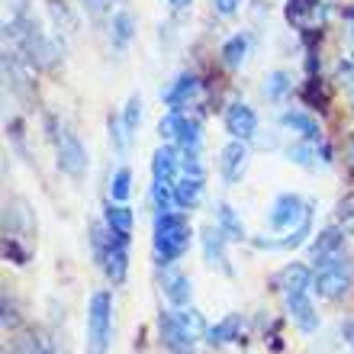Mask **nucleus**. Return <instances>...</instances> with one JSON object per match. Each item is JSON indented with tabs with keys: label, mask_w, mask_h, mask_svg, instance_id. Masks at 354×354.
I'll list each match as a JSON object with an SVG mask.
<instances>
[{
	"label": "nucleus",
	"mask_w": 354,
	"mask_h": 354,
	"mask_svg": "<svg viewBox=\"0 0 354 354\" xmlns=\"http://www.w3.org/2000/svg\"><path fill=\"white\" fill-rule=\"evenodd\" d=\"M190 223H187L184 213H158L155 216V235H151V245H155V258L158 264H174L177 258H184L187 248H190Z\"/></svg>",
	"instance_id": "1"
},
{
	"label": "nucleus",
	"mask_w": 354,
	"mask_h": 354,
	"mask_svg": "<svg viewBox=\"0 0 354 354\" xmlns=\"http://www.w3.org/2000/svg\"><path fill=\"white\" fill-rule=\"evenodd\" d=\"M113 332V299L110 293H93L87 309V354H106Z\"/></svg>",
	"instance_id": "2"
},
{
	"label": "nucleus",
	"mask_w": 354,
	"mask_h": 354,
	"mask_svg": "<svg viewBox=\"0 0 354 354\" xmlns=\"http://www.w3.org/2000/svg\"><path fill=\"white\" fill-rule=\"evenodd\" d=\"M354 283V270H351V261L345 254L342 258H332L326 264H316V280H313V290L319 297L326 299H342L351 290Z\"/></svg>",
	"instance_id": "3"
},
{
	"label": "nucleus",
	"mask_w": 354,
	"mask_h": 354,
	"mask_svg": "<svg viewBox=\"0 0 354 354\" xmlns=\"http://www.w3.org/2000/svg\"><path fill=\"white\" fill-rule=\"evenodd\" d=\"M306 216H309V203H303V196L280 194L277 200L270 203L268 223H270V229H277V232H293Z\"/></svg>",
	"instance_id": "4"
},
{
	"label": "nucleus",
	"mask_w": 354,
	"mask_h": 354,
	"mask_svg": "<svg viewBox=\"0 0 354 354\" xmlns=\"http://www.w3.org/2000/svg\"><path fill=\"white\" fill-rule=\"evenodd\" d=\"M58 171L68 177H84L87 174V149L81 145V139H77L71 129H62V136H58Z\"/></svg>",
	"instance_id": "5"
},
{
	"label": "nucleus",
	"mask_w": 354,
	"mask_h": 354,
	"mask_svg": "<svg viewBox=\"0 0 354 354\" xmlns=\"http://www.w3.org/2000/svg\"><path fill=\"white\" fill-rule=\"evenodd\" d=\"M223 122H225L229 139L248 142V139H254V136H258V113H254L248 103H242V100H235V103H229V106H225Z\"/></svg>",
	"instance_id": "6"
},
{
	"label": "nucleus",
	"mask_w": 354,
	"mask_h": 354,
	"mask_svg": "<svg viewBox=\"0 0 354 354\" xmlns=\"http://www.w3.org/2000/svg\"><path fill=\"white\" fill-rule=\"evenodd\" d=\"M248 168V145L242 139H229L219 149V177L225 184H239Z\"/></svg>",
	"instance_id": "7"
},
{
	"label": "nucleus",
	"mask_w": 354,
	"mask_h": 354,
	"mask_svg": "<svg viewBox=\"0 0 354 354\" xmlns=\"http://www.w3.org/2000/svg\"><path fill=\"white\" fill-rule=\"evenodd\" d=\"M313 280H316V270H309L306 264H287V268H280L274 274V287L290 297V293H306L313 290Z\"/></svg>",
	"instance_id": "8"
},
{
	"label": "nucleus",
	"mask_w": 354,
	"mask_h": 354,
	"mask_svg": "<svg viewBox=\"0 0 354 354\" xmlns=\"http://www.w3.org/2000/svg\"><path fill=\"white\" fill-rule=\"evenodd\" d=\"M283 299H287V313L299 332H306V335L319 332V313H316V306H313V299H309V290L306 293H290V297H283Z\"/></svg>",
	"instance_id": "9"
},
{
	"label": "nucleus",
	"mask_w": 354,
	"mask_h": 354,
	"mask_svg": "<svg viewBox=\"0 0 354 354\" xmlns=\"http://www.w3.org/2000/svg\"><path fill=\"white\" fill-rule=\"evenodd\" d=\"M342 254H345V229H338V225L322 229L313 242V264H326L332 258H342Z\"/></svg>",
	"instance_id": "10"
},
{
	"label": "nucleus",
	"mask_w": 354,
	"mask_h": 354,
	"mask_svg": "<svg viewBox=\"0 0 354 354\" xmlns=\"http://www.w3.org/2000/svg\"><path fill=\"white\" fill-rule=\"evenodd\" d=\"M180 158H184V151H177L174 142H165V145L151 155V177L174 184L177 177H180Z\"/></svg>",
	"instance_id": "11"
},
{
	"label": "nucleus",
	"mask_w": 354,
	"mask_h": 354,
	"mask_svg": "<svg viewBox=\"0 0 354 354\" xmlns=\"http://www.w3.org/2000/svg\"><path fill=\"white\" fill-rule=\"evenodd\" d=\"M196 93H200V77L190 75V71H184V75H177L174 81H171V87L161 93V100H165L168 110H184Z\"/></svg>",
	"instance_id": "12"
},
{
	"label": "nucleus",
	"mask_w": 354,
	"mask_h": 354,
	"mask_svg": "<svg viewBox=\"0 0 354 354\" xmlns=\"http://www.w3.org/2000/svg\"><path fill=\"white\" fill-rule=\"evenodd\" d=\"M158 332H161V345L174 354H184L194 348V338L184 332V326L177 322V313H161L158 316Z\"/></svg>",
	"instance_id": "13"
},
{
	"label": "nucleus",
	"mask_w": 354,
	"mask_h": 354,
	"mask_svg": "<svg viewBox=\"0 0 354 354\" xmlns=\"http://www.w3.org/2000/svg\"><path fill=\"white\" fill-rule=\"evenodd\" d=\"M280 126H283V129H293L299 139L322 145V126H319V120L313 116V113H306V110H287L283 116H280Z\"/></svg>",
	"instance_id": "14"
},
{
	"label": "nucleus",
	"mask_w": 354,
	"mask_h": 354,
	"mask_svg": "<svg viewBox=\"0 0 354 354\" xmlns=\"http://www.w3.org/2000/svg\"><path fill=\"white\" fill-rule=\"evenodd\" d=\"M200 242H203V258L209 268H219L223 274H232V268L225 261V235L219 232V225H206Z\"/></svg>",
	"instance_id": "15"
},
{
	"label": "nucleus",
	"mask_w": 354,
	"mask_h": 354,
	"mask_svg": "<svg viewBox=\"0 0 354 354\" xmlns=\"http://www.w3.org/2000/svg\"><path fill=\"white\" fill-rule=\"evenodd\" d=\"M161 290H165V299H168L174 309L190 306V297H194V283H190V277H187V274H177V270L165 274V280H161Z\"/></svg>",
	"instance_id": "16"
},
{
	"label": "nucleus",
	"mask_w": 354,
	"mask_h": 354,
	"mask_svg": "<svg viewBox=\"0 0 354 354\" xmlns=\"http://www.w3.org/2000/svg\"><path fill=\"white\" fill-rule=\"evenodd\" d=\"M203 196V177H194V174H180L174 180V203L180 209H194Z\"/></svg>",
	"instance_id": "17"
},
{
	"label": "nucleus",
	"mask_w": 354,
	"mask_h": 354,
	"mask_svg": "<svg viewBox=\"0 0 354 354\" xmlns=\"http://www.w3.org/2000/svg\"><path fill=\"white\" fill-rule=\"evenodd\" d=\"M103 225H106L110 232H116V235H132L136 216H132V209L126 203L110 200V203H106V209H103Z\"/></svg>",
	"instance_id": "18"
},
{
	"label": "nucleus",
	"mask_w": 354,
	"mask_h": 354,
	"mask_svg": "<svg viewBox=\"0 0 354 354\" xmlns=\"http://www.w3.org/2000/svg\"><path fill=\"white\" fill-rule=\"evenodd\" d=\"M132 36H136V17H132L129 10H116L110 17V42L113 48H126L132 42Z\"/></svg>",
	"instance_id": "19"
},
{
	"label": "nucleus",
	"mask_w": 354,
	"mask_h": 354,
	"mask_svg": "<svg viewBox=\"0 0 354 354\" xmlns=\"http://www.w3.org/2000/svg\"><path fill=\"white\" fill-rule=\"evenodd\" d=\"M242 328H245V319L239 316V313H232V316L219 319V322L209 328L206 342H209V345H229V342H239V338H242Z\"/></svg>",
	"instance_id": "20"
},
{
	"label": "nucleus",
	"mask_w": 354,
	"mask_h": 354,
	"mask_svg": "<svg viewBox=\"0 0 354 354\" xmlns=\"http://www.w3.org/2000/svg\"><path fill=\"white\" fill-rule=\"evenodd\" d=\"M248 46H252V39L245 36V32H235V36H229L223 42V48H219V58H223L225 68H242V62L248 58Z\"/></svg>",
	"instance_id": "21"
},
{
	"label": "nucleus",
	"mask_w": 354,
	"mask_h": 354,
	"mask_svg": "<svg viewBox=\"0 0 354 354\" xmlns=\"http://www.w3.org/2000/svg\"><path fill=\"white\" fill-rule=\"evenodd\" d=\"M216 225H219V232H223L229 242H242L245 239L242 219H239V213H235L229 203H216Z\"/></svg>",
	"instance_id": "22"
},
{
	"label": "nucleus",
	"mask_w": 354,
	"mask_h": 354,
	"mask_svg": "<svg viewBox=\"0 0 354 354\" xmlns=\"http://www.w3.org/2000/svg\"><path fill=\"white\" fill-rule=\"evenodd\" d=\"M309 232H313V216H306V219H303V223H299L297 229L287 235V239H280V242H274V239H254V245H258V248H270V252H274V248L290 252V248H299V245L306 242Z\"/></svg>",
	"instance_id": "23"
},
{
	"label": "nucleus",
	"mask_w": 354,
	"mask_h": 354,
	"mask_svg": "<svg viewBox=\"0 0 354 354\" xmlns=\"http://www.w3.org/2000/svg\"><path fill=\"white\" fill-rule=\"evenodd\" d=\"M174 313H177V322L184 326V332L194 338V342H200V338L209 335V326H206V319L200 316L194 306H180V309H174Z\"/></svg>",
	"instance_id": "24"
},
{
	"label": "nucleus",
	"mask_w": 354,
	"mask_h": 354,
	"mask_svg": "<svg viewBox=\"0 0 354 354\" xmlns=\"http://www.w3.org/2000/svg\"><path fill=\"white\" fill-rule=\"evenodd\" d=\"M287 158L293 161V165H299V168H306V171H313L319 165V145L316 142H297V145H290L287 149Z\"/></svg>",
	"instance_id": "25"
},
{
	"label": "nucleus",
	"mask_w": 354,
	"mask_h": 354,
	"mask_svg": "<svg viewBox=\"0 0 354 354\" xmlns=\"http://www.w3.org/2000/svg\"><path fill=\"white\" fill-rule=\"evenodd\" d=\"M290 91H293V81H290L287 71H270V75L264 77V93H268V100L280 103Z\"/></svg>",
	"instance_id": "26"
},
{
	"label": "nucleus",
	"mask_w": 354,
	"mask_h": 354,
	"mask_svg": "<svg viewBox=\"0 0 354 354\" xmlns=\"http://www.w3.org/2000/svg\"><path fill=\"white\" fill-rule=\"evenodd\" d=\"M200 142H203V126H200V120H190V116H187L184 129H180V136H177L174 145H180V151H196L200 149Z\"/></svg>",
	"instance_id": "27"
},
{
	"label": "nucleus",
	"mask_w": 354,
	"mask_h": 354,
	"mask_svg": "<svg viewBox=\"0 0 354 354\" xmlns=\"http://www.w3.org/2000/svg\"><path fill=\"white\" fill-rule=\"evenodd\" d=\"M132 194V171L129 168H116L110 177V200L116 203H126Z\"/></svg>",
	"instance_id": "28"
},
{
	"label": "nucleus",
	"mask_w": 354,
	"mask_h": 354,
	"mask_svg": "<svg viewBox=\"0 0 354 354\" xmlns=\"http://www.w3.org/2000/svg\"><path fill=\"white\" fill-rule=\"evenodd\" d=\"M184 113L180 110H168L165 116L158 120V136L165 142H177V136H180V129H184Z\"/></svg>",
	"instance_id": "29"
},
{
	"label": "nucleus",
	"mask_w": 354,
	"mask_h": 354,
	"mask_svg": "<svg viewBox=\"0 0 354 354\" xmlns=\"http://www.w3.org/2000/svg\"><path fill=\"white\" fill-rule=\"evenodd\" d=\"M151 203H155V209L158 213H168V209H174V184H168V180H155L151 184Z\"/></svg>",
	"instance_id": "30"
},
{
	"label": "nucleus",
	"mask_w": 354,
	"mask_h": 354,
	"mask_svg": "<svg viewBox=\"0 0 354 354\" xmlns=\"http://www.w3.org/2000/svg\"><path fill=\"white\" fill-rule=\"evenodd\" d=\"M122 126H126V132L129 136H136V129H139V122H142V97L139 93H132L129 100H126V106H122Z\"/></svg>",
	"instance_id": "31"
},
{
	"label": "nucleus",
	"mask_w": 354,
	"mask_h": 354,
	"mask_svg": "<svg viewBox=\"0 0 354 354\" xmlns=\"http://www.w3.org/2000/svg\"><path fill=\"white\" fill-rule=\"evenodd\" d=\"M110 139H113V149L120 151V155L129 149L132 136L126 132V126H122V116H110Z\"/></svg>",
	"instance_id": "32"
},
{
	"label": "nucleus",
	"mask_w": 354,
	"mask_h": 354,
	"mask_svg": "<svg viewBox=\"0 0 354 354\" xmlns=\"http://www.w3.org/2000/svg\"><path fill=\"white\" fill-rule=\"evenodd\" d=\"M245 0H213V10L219 17H235L239 10H242Z\"/></svg>",
	"instance_id": "33"
},
{
	"label": "nucleus",
	"mask_w": 354,
	"mask_h": 354,
	"mask_svg": "<svg viewBox=\"0 0 354 354\" xmlns=\"http://www.w3.org/2000/svg\"><path fill=\"white\" fill-rule=\"evenodd\" d=\"M338 216H342V223H345V232L348 229H354V200H342Z\"/></svg>",
	"instance_id": "34"
},
{
	"label": "nucleus",
	"mask_w": 354,
	"mask_h": 354,
	"mask_svg": "<svg viewBox=\"0 0 354 354\" xmlns=\"http://www.w3.org/2000/svg\"><path fill=\"white\" fill-rule=\"evenodd\" d=\"M17 322V316H13V306H10V299L3 297V326H13Z\"/></svg>",
	"instance_id": "35"
},
{
	"label": "nucleus",
	"mask_w": 354,
	"mask_h": 354,
	"mask_svg": "<svg viewBox=\"0 0 354 354\" xmlns=\"http://www.w3.org/2000/svg\"><path fill=\"white\" fill-rule=\"evenodd\" d=\"M168 3H171V10H184V7H190L194 0H168Z\"/></svg>",
	"instance_id": "36"
},
{
	"label": "nucleus",
	"mask_w": 354,
	"mask_h": 354,
	"mask_svg": "<svg viewBox=\"0 0 354 354\" xmlns=\"http://www.w3.org/2000/svg\"><path fill=\"white\" fill-rule=\"evenodd\" d=\"M348 155H351V158H348V161H351V168H354V142H351V145H348Z\"/></svg>",
	"instance_id": "37"
},
{
	"label": "nucleus",
	"mask_w": 354,
	"mask_h": 354,
	"mask_svg": "<svg viewBox=\"0 0 354 354\" xmlns=\"http://www.w3.org/2000/svg\"><path fill=\"white\" fill-rule=\"evenodd\" d=\"M351 19H354V17H351ZM351 39H354V23H351Z\"/></svg>",
	"instance_id": "38"
},
{
	"label": "nucleus",
	"mask_w": 354,
	"mask_h": 354,
	"mask_svg": "<svg viewBox=\"0 0 354 354\" xmlns=\"http://www.w3.org/2000/svg\"><path fill=\"white\" fill-rule=\"evenodd\" d=\"M351 103H354V87H351Z\"/></svg>",
	"instance_id": "39"
},
{
	"label": "nucleus",
	"mask_w": 354,
	"mask_h": 354,
	"mask_svg": "<svg viewBox=\"0 0 354 354\" xmlns=\"http://www.w3.org/2000/svg\"><path fill=\"white\" fill-rule=\"evenodd\" d=\"M184 354H190V351H184Z\"/></svg>",
	"instance_id": "40"
}]
</instances>
